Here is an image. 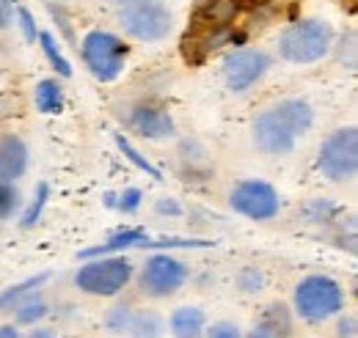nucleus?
Segmentation results:
<instances>
[{
    "instance_id": "f257e3e1",
    "label": "nucleus",
    "mask_w": 358,
    "mask_h": 338,
    "mask_svg": "<svg viewBox=\"0 0 358 338\" xmlns=\"http://www.w3.org/2000/svg\"><path fill=\"white\" fill-rule=\"evenodd\" d=\"M317 110L306 96H281L251 119V146L268 160H287L314 129Z\"/></svg>"
},
{
    "instance_id": "f03ea898",
    "label": "nucleus",
    "mask_w": 358,
    "mask_h": 338,
    "mask_svg": "<svg viewBox=\"0 0 358 338\" xmlns=\"http://www.w3.org/2000/svg\"><path fill=\"white\" fill-rule=\"evenodd\" d=\"M336 28L325 17H298L278 31L275 55L289 66H314L331 58Z\"/></svg>"
},
{
    "instance_id": "7ed1b4c3",
    "label": "nucleus",
    "mask_w": 358,
    "mask_h": 338,
    "mask_svg": "<svg viewBox=\"0 0 358 338\" xmlns=\"http://www.w3.org/2000/svg\"><path fill=\"white\" fill-rule=\"evenodd\" d=\"M289 308L298 322H303L309 328H322V325L334 322L348 308V292H345L342 281H336L334 275L309 272V275L298 278V284L292 286Z\"/></svg>"
},
{
    "instance_id": "20e7f679",
    "label": "nucleus",
    "mask_w": 358,
    "mask_h": 338,
    "mask_svg": "<svg viewBox=\"0 0 358 338\" xmlns=\"http://www.w3.org/2000/svg\"><path fill=\"white\" fill-rule=\"evenodd\" d=\"M133 278L135 261L130 256H94V258H83V264H78L72 275V286L86 297L116 300L133 286Z\"/></svg>"
},
{
    "instance_id": "39448f33",
    "label": "nucleus",
    "mask_w": 358,
    "mask_h": 338,
    "mask_svg": "<svg viewBox=\"0 0 358 338\" xmlns=\"http://www.w3.org/2000/svg\"><path fill=\"white\" fill-rule=\"evenodd\" d=\"M113 14L127 42L163 44L177 28V14L169 0H130L113 8Z\"/></svg>"
},
{
    "instance_id": "423d86ee",
    "label": "nucleus",
    "mask_w": 358,
    "mask_h": 338,
    "mask_svg": "<svg viewBox=\"0 0 358 338\" xmlns=\"http://www.w3.org/2000/svg\"><path fill=\"white\" fill-rule=\"evenodd\" d=\"M78 52L89 75L99 83H116L130 61L133 44L122 34L108 31V28H91L78 39Z\"/></svg>"
},
{
    "instance_id": "0eeeda50",
    "label": "nucleus",
    "mask_w": 358,
    "mask_h": 338,
    "mask_svg": "<svg viewBox=\"0 0 358 338\" xmlns=\"http://www.w3.org/2000/svg\"><path fill=\"white\" fill-rule=\"evenodd\" d=\"M190 278L193 270L185 258L171 251H152L141 261V267H135L133 284L141 297H146L149 302H160L177 297L190 284Z\"/></svg>"
},
{
    "instance_id": "6e6552de",
    "label": "nucleus",
    "mask_w": 358,
    "mask_h": 338,
    "mask_svg": "<svg viewBox=\"0 0 358 338\" xmlns=\"http://www.w3.org/2000/svg\"><path fill=\"white\" fill-rule=\"evenodd\" d=\"M317 173L331 184H350L358 176V129L356 124L331 129L317 149Z\"/></svg>"
},
{
    "instance_id": "1a4fd4ad",
    "label": "nucleus",
    "mask_w": 358,
    "mask_h": 338,
    "mask_svg": "<svg viewBox=\"0 0 358 338\" xmlns=\"http://www.w3.org/2000/svg\"><path fill=\"white\" fill-rule=\"evenodd\" d=\"M226 204L237 217L251 220V223H270L284 210L281 193L268 179H257V176L237 179L226 193Z\"/></svg>"
},
{
    "instance_id": "9d476101",
    "label": "nucleus",
    "mask_w": 358,
    "mask_h": 338,
    "mask_svg": "<svg viewBox=\"0 0 358 338\" xmlns=\"http://www.w3.org/2000/svg\"><path fill=\"white\" fill-rule=\"evenodd\" d=\"M275 58L270 55L265 47H234L231 52H226L221 61V80L224 88L234 96H243L248 91H254L270 75Z\"/></svg>"
},
{
    "instance_id": "9b49d317",
    "label": "nucleus",
    "mask_w": 358,
    "mask_h": 338,
    "mask_svg": "<svg viewBox=\"0 0 358 338\" xmlns=\"http://www.w3.org/2000/svg\"><path fill=\"white\" fill-rule=\"evenodd\" d=\"M122 122L124 127L130 129L133 135H138L141 140H171L177 138V119L174 113L163 105V102H155V99H135L130 105L122 108Z\"/></svg>"
},
{
    "instance_id": "f8f14e48",
    "label": "nucleus",
    "mask_w": 358,
    "mask_h": 338,
    "mask_svg": "<svg viewBox=\"0 0 358 338\" xmlns=\"http://www.w3.org/2000/svg\"><path fill=\"white\" fill-rule=\"evenodd\" d=\"M295 314L287 302L275 300L262 308V314L251 322L248 330H243V338H292L295 336Z\"/></svg>"
},
{
    "instance_id": "ddd939ff",
    "label": "nucleus",
    "mask_w": 358,
    "mask_h": 338,
    "mask_svg": "<svg viewBox=\"0 0 358 338\" xmlns=\"http://www.w3.org/2000/svg\"><path fill=\"white\" fill-rule=\"evenodd\" d=\"M177 168L182 179L187 182H207L215 173L213 154L207 149V143L196 135H187L177 143Z\"/></svg>"
},
{
    "instance_id": "4468645a",
    "label": "nucleus",
    "mask_w": 358,
    "mask_h": 338,
    "mask_svg": "<svg viewBox=\"0 0 358 338\" xmlns=\"http://www.w3.org/2000/svg\"><path fill=\"white\" fill-rule=\"evenodd\" d=\"M28 168H31V143L14 129L0 132V179L20 182Z\"/></svg>"
},
{
    "instance_id": "2eb2a0df",
    "label": "nucleus",
    "mask_w": 358,
    "mask_h": 338,
    "mask_svg": "<svg viewBox=\"0 0 358 338\" xmlns=\"http://www.w3.org/2000/svg\"><path fill=\"white\" fill-rule=\"evenodd\" d=\"M207 322H210V316H207V311L201 305L185 302V305H177L166 316V330H169L171 338H201Z\"/></svg>"
},
{
    "instance_id": "dca6fc26",
    "label": "nucleus",
    "mask_w": 358,
    "mask_h": 338,
    "mask_svg": "<svg viewBox=\"0 0 358 338\" xmlns=\"http://www.w3.org/2000/svg\"><path fill=\"white\" fill-rule=\"evenodd\" d=\"M8 311H11V322L17 328H36V325H45V319L52 314V302L47 300V295L39 286V289L20 297Z\"/></svg>"
},
{
    "instance_id": "f3484780",
    "label": "nucleus",
    "mask_w": 358,
    "mask_h": 338,
    "mask_svg": "<svg viewBox=\"0 0 358 338\" xmlns=\"http://www.w3.org/2000/svg\"><path fill=\"white\" fill-rule=\"evenodd\" d=\"M345 217V210L334 201V198H325V196H317V198H309L298 207V220L303 226H312V228H320V231H328L334 223H339Z\"/></svg>"
},
{
    "instance_id": "a211bd4d",
    "label": "nucleus",
    "mask_w": 358,
    "mask_h": 338,
    "mask_svg": "<svg viewBox=\"0 0 358 338\" xmlns=\"http://www.w3.org/2000/svg\"><path fill=\"white\" fill-rule=\"evenodd\" d=\"M149 240V234L143 231V228H133V226H127V228H122V231H113L108 240H102L99 245H91L86 251H80L78 258L83 261V258H94V256H113V254H127V251H133V248H141V242H146Z\"/></svg>"
},
{
    "instance_id": "6ab92c4d",
    "label": "nucleus",
    "mask_w": 358,
    "mask_h": 338,
    "mask_svg": "<svg viewBox=\"0 0 358 338\" xmlns=\"http://www.w3.org/2000/svg\"><path fill=\"white\" fill-rule=\"evenodd\" d=\"M34 108L42 116H61L66 108V88L61 78H42L34 85Z\"/></svg>"
},
{
    "instance_id": "aec40b11",
    "label": "nucleus",
    "mask_w": 358,
    "mask_h": 338,
    "mask_svg": "<svg viewBox=\"0 0 358 338\" xmlns=\"http://www.w3.org/2000/svg\"><path fill=\"white\" fill-rule=\"evenodd\" d=\"M166 314L152 305H135L133 322L127 338H166Z\"/></svg>"
},
{
    "instance_id": "412c9836",
    "label": "nucleus",
    "mask_w": 358,
    "mask_h": 338,
    "mask_svg": "<svg viewBox=\"0 0 358 338\" xmlns=\"http://www.w3.org/2000/svg\"><path fill=\"white\" fill-rule=\"evenodd\" d=\"M243 11V0H204L193 17L199 25H234Z\"/></svg>"
},
{
    "instance_id": "4be33fe9",
    "label": "nucleus",
    "mask_w": 358,
    "mask_h": 338,
    "mask_svg": "<svg viewBox=\"0 0 358 338\" xmlns=\"http://www.w3.org/2000/svg\"><path fill=\"white\" fill-rule=\"evenodd\" d=\"M133 314H135V302H130V300H116V302L105 311V316H102L105 333L110 338H127Z\"/></svg>"
},
{
    "instance_id": "5701e85b",
    "label": "nucleus",
    "mask_w": 358,
    "mask_h": 338,
    "mask_svg": "<svg viewBox=\"0 0 358 338\" xmlns=\"http://www.w3.org/2000/svg\"><path fill=\"white\" fill-rule=\"evenodd\" d=\"M113 143H116V149L124 154V160H127L133 168H138L141 173H146V176H152L155 182H163V179H166V176H163V170L157 168V166H155V163H152V160H149V157L135 146L124 132H113Z\"/></svg>"
},
{
    "instance_id": "b1692460",
    "label": "nucleus",
    "mask_w": 358,
    "mask_h": 338,
    "mask_svg": "<svg viewBox=\"0 0 358 338\" xmlns=\"http://www.w3.org/2000/svg\"><path fill=\"white\" fill-rule=\"evenodd\" d=\"M36 42H39V50H42V55L47 58V64L52 66L55 78H61V80L72 78V64H69V58L61 50V39H55V34H50V31H39Z\"/></svg>"
},
{
    "instance_id": "393cba45",
    "label": "nucleus",
    "mask_w": 358,
    "mask_h": 338,
    "mask_svg": "<svg viewBox=\"0 0 358 338\" xmlns=\"http://www.w3.org/2000/svg\"><path fill=\"white\" fill-rule=\"evenodd\" d=\"M268 289V272L259 264H243L234 272V292L243 297H257Z\"/></svg>"
},
{
    "instance_id": "a878e982",
    "label": "nucleus",
    "mask_w": 358,
    "mask_h": 338,
    "mask_svg": "<svg viewBox=\"0 0 358 338\" xmlns=\"http://www.w3.org/2000/svg\"><path fill=\"white\" fill-rule=\"evenodd\" d=\"M331 55L336 58V64L348 72H356L358 66V31L356 28H348L342 34H336L334 47H331Z\"/></svg>"
},
{
    "instance_id": "bb28decb",
    "label": "nucleus",
    "mask_w": 358,
    "mask_h": 338,
    "mask_svg": "<svg viewBox=\"0 0 358 338\" xmlns=\"http://www.w3.org/2000/svg\"><path fill=\"white\" fill-rule=\"evenodd\" d=\"M47 204H50V184L47 182H39L36 184V190H34V198L22 207L20 212V228H34L39 220H42V214H45Z\"/></svg>"
},
{
    "instance_id": "cd10ccee",
    "label": "nucleus",
    "mask_w": 358,
    "mask_h": 338,
    "mask_svg": "<svg viewBox=\"0 0 358 338\" xmlns=\"http://www.w3.org/2000/svg\"><path fill=\"white\" fill-rule=\"evenodd\" d=\"M25 207V198H22V190L17 182H3L0 179V226L20 217V212Z\"/></svg>"
},
{
    "instance_id": "c85d7f7f",
    "label": "nucleus",
    "mask_w": 358,
    "mask_h": 338,
    "mask_svg": "<svg viewBox=\"0 0 358 338\" xmlns=\"http://www.w3.org/2000/svg\"><path fill=\"white\" fill-rule=\"evenodd\" d=\"M45 8H47V14H50V20H52V25L58 28V39H64V42H69V44H75V47H78L75 22H72V17H69V11H66V3L47 0Z\"/></svg>"
},
{
    "instance_id": "c756f323",
    "label": "nucleus",
    "mask_w": 358,
    "mask_h": 338,
    "mask_svg": "<svg viewBox=\"0 0 358 338\" xmlns=\"http://www.w3.org/2000/svg\"><path fill=\"white\" fill-rule=\"evenodd\" d=\"M47 278H50V272H39V275H31V278H25V281H20V284L8 286L6 292H0V311L11 308V305H14L22 295H28V292H34V289L45 286Z\"/></svg>"
},
{
    "instance_id": "7c9ffc66",
    "label": "nucleus",
    "mask_w": 358,
    "mask_h": 338,
    "mask_svg": "<svg viewBox=\"0 0 358 338\" xmlns=\"http://www.w3.org/2000/svg\"><path fill=\"white\" fill-rule=\"evenodd\" d=\"M152 212H155V217H160V220H179V217H185V204L179 201L177 196H157L155 201H152Z\"/></svg>"
},
{
    "instance_id": "2f4dec72",
    "label": "nucleus",
    "mask_w": 358,
    "mask_h": 338,
    "mask_svg": "<svg viewBox=\"0 0 358 338\" xmlns=\"http://www.w3.org/2000/svg\"><path fill=\"white\" fill-rule=\"evenodd\" d=\"M14 28H20L22 39L28 44H36V36H39V31H42V28L36 25L34 11L25 8V6H17V8H14Z\"/></svg>"
},
{
    "instance_id": "473e14b6",
    "label": "nucleus",
    "mask_w": 358,
    "mask_h": 338,
    "mask_svg": "<svg viewBox=\"0 0 358 338\" xmlns=\"http://www.w3.org/2000/svg\"><path fill=\"white\" fill-rule=\"evenodd\" d=\"M143 190L141 187H124L116 193V207L113 210L122 212V214H135V212L143 207Z\"/></svg>"
},
{
    "instance_id": "72a5a7b5",
    "label": "nucleus",
    "mask_w": 358,
    "mask_h": 338,
    "mask_svg": "<svg viewBox=\"0 0 358 338\" xmlns=\"http://www.w3.org/2000/svg\"><path fill=\"white\" fill-rule=\"evenodd\" d=\"M201 338H243V328L234 319H215V322H207Z\"/></svg>"
},
{
    "instance_id": "f704fd0d",
    "label": "nucleus",
    "mask_w": 358,
    "mask_h": 338,
    "mask_svg": "<svg viewBox=\"0 0 358 338\" xmlns=\"http://www.w3.org/2000/svg\"><path fill=\"white\" fill-rule=\"evenodd\" d=\"M334 336H336V338H358V319H356V314H350V311H342V314L334 319Z\"/></svg>"
},
{
    "instance_id": "c9c22d12",
    "label": "nucleus",
    "mask_w": 358,
    "mask_h": 338,
    "mask_svg": "<svg viewBox=\"0 0 358 338\" xmlns=\"http://www.w3.org/2000/svg\"><path fill=\"white\" fill-rule=\"evenodd\" d=\"M14 8H17L14 0H0V34L14 28Z\"/></svg>"
},
{
    "instance_id": "e433bc0d",
    "label": "nucleus",
    "mask_w": 358,
    "mask_h": 338,
    "mask_svg": "<svg viewBox=\"0 0 358 338\" xmlns=\"http://www.w3.org/2000/svg\"><path fill=\"white\" fill-rule=\"evenodd\" d=\"M22 338H61L58 336V330L55 328H47V325H36V328H31L28 333Z\"/></svg>"
},
{
    "instance_id": "4c0bfd02",
    "label": "nucleus",
    "mask_w": 358,
    "mask_h": 338,
    "mask_svg": "<svg viewBox=\"0 0 358 338\" xmlns=\"http://www.w3.org/2000/svg\"><path fill=\"white\" fill-rule=\"evenodd\" d=\"M0 338H22V330L14 322H0Z\"/></svg>"
},
{
    "instance_id": "58836bf2",
    "label": "nucleus",
    "mask_w": 358,
    "mask_h": 338,
    "mask_svg": "<svg viewBox=\"0 0 358 338\" xmlns=\"http://www.w3.org/2000/svg\"><path fill=\"white\" fill-rule=\"evenodd\" d=\"M105 207H108V210L116 207V193H105Z\"/></svg>"
},
{
    "instance_id": "ea45409f",
    "label": "nucleus",
    "mask_w": 358,
    "mask_h": 338,
    "mask_svg": "<svg viewBox=\"0 0 358 338\" xmlns=\"http://www.w3.org/2000/svg\"><path fill=\"white\" fill-rule=\"evenodd\" d=\"M110 8H119V6H124V3H130V0H105Z\"/></svg>"
},
{
    "instance_id": "a19ab883",
    "label": "nucleus",
    "mask_w": 358,
    "mask_h": 338,
    "mask_svg": "<svg viewBox=\"0 0 358 338\" xmlns=\"http://www.w3.org/2000/svg\"><path fill=\"white\" fill-rule=\"evenodd\" d=\"M55 3H69V0H55Z\"/></svg>"
}]
</instances>
